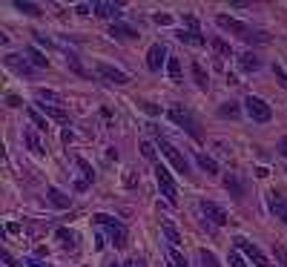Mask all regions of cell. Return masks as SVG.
Listing matches in <instances>:
<instances>
[{
    "mask_svg": "<svg viewBox=\"0 0 287 267\" xmlns=\"http://www.w3.org/2000/svg\"><path fill=\"white\" fill-rule=\"evenodd\" d=\"M167 118H170L175 127H181L187 135H193V138H201V129H198V121H195V115L190 112V109H184V106H172L170 112H167Z\"/></svg>",
    "mask_w": 287,
    "mask_h": 267,
    "instance_id": "6da1fadb",
    "label": "cell"
},
{
    "mask_svg": "<svg viewBox=\"0 0 287 267\" xmlns=\"http://www.w3.org/2000/svg\"><path fill=\"white\" fill-rule=\"evenodd\" d=\"M95 221L106 230V236H109V242H112L115 247H126V227L121 224V221H115L112 216H106V213H98Z\"/></svg>",
    "mask_w": 287,
    "mask_h": 267,
    "instance_id": "7a4b0ae2",
    "label": "cell"
},
{
    "mask_svg": "<svg viewBox=\"0 0 287 267\" xmlns=\"http://www.w3.org/2000/svg\"><path fill=\"white\" fill-rule=\"evenodd\" d=\"M244 109H247V115L253 118V124H267V121L273 118V109L267 106V101L256 98V95H247V98H244Z\"/></svg>",
    "mask_w": 287,
    "mask_h": 267,
    "instance_id": "3957f363",
    "label": "cell"
},
{
    "mask_svg": "<svg viewBox=\"0 0 287 267\" xmlns=\"http://www.w3.org/2000/svg\"><path fill=\"white\" fill-rule=\"evenodd\" d=\"M155 181H158L161 193H164V198L170 201V204H175L178 201V187H175V181H172L170 170L164 167V164H155Z\"/></svg>",
    "mask_w": 287,
    "mask_h": 267,
    "instance_id": "277c9868",
    "label": "cell"
},
{
    "mask_svg": "<svg viewBox=\"0 0 287 267\" xmlns=\"http://www.w3.org/2000/svg\"><path fill=\"white\" fill-rule=\"evenodd\" d=\"M158 147H161V152L170 158V164H172V167H175V170H178L181 175L190 173V161L184 158V152H178V150H175V147L170 144V141H164V138H158Z\"/></svg>",
    "mask_w": 287,
    "mask_h": 267,
    "instance_id": "5b68a950",
    "label": "cell"
},
{
    "mask_svg": "<svg viewBox=\"0 0 287 267\" xmlns=\"http://www.w3.org/2000/svg\"><path fill=\"white\" fill-rule=\"evenodd\" d=\"M236 247H239L241 253L247 256V259H250V262H253L256 267H267V265H270V259H267V256H264V253H262V250H259V247H256L253 242H247L244 236H239V239H236Z\"/></svg>",
    "mask_w": 287,
    "mask_h": 267,
    "instance_id": "8992f818",
    "label": "cell"
},
{
    "mask_svg": "<svg viewBox=\"0 0 287 267\" xmlns=\"http://www.w3.org/2000/svg\"><path fill=\"white\" fill-rule=\"evenodd\" d=\"M216 23L221 26V29H227V32H233V35H239V37H250V26L247 23H241V20H236V17H230V14H218L216 17Z\"/></svg>",
    "mask_w": 287,
    "mask_h": 267,
    "instance_id": "52a82bcc",
    "label": "cell"
},
{
    "mask_svg": "<svg viewBox=\"0 0 287 267\" xmlns=\"http://www.w3.org/2000/svg\"><path fill=\"white\" fill-rule=\"evenodd\" d=\"M198 207H201V213H204V216L213 221V224H227V213L218 207L216 201H207V198H201V201H198Z\"/></svg>",
    "mask_w": 287,
    "mask_h": 267,
    "instance_id": "ba28073f",
    "label": "cell"
},
{
    "mask_svg": "<svg viewBox=\"0 0 287 267\" xmlns=\"http://www.w3.org/2000/svg\"><path fill=\"white\" fill-rule=\"evenodd\" d=\"M3 63H6L9 69H14L17 75H26V78H32V75H34V69L29 66V58H26V55H23V58H20V55H6Z\"/></svg>",
    "mask_w": 287,
    "mask_h": 267,
    "instance_id": "9c48e42d",
    "label": "cell"
},
{
    "mask_svg": "<svg viewBox=\"0 0 287 267\" xmlns=\"http://www.w3.org/2000/svg\"><path fill=\"white\" fill-rule=\"evenodd\" d=\"M167 49L161 46V43H155V46H149V55H147V66L152 72H161V66H164V63H167Z\"/></svg>",
    "mask_w": 287,
    "mask_h": 267,
    "instance_id": "30bf717a",
    "label": "cell"
},
{
    "mask_svg": "<svg viewBox=\"0 0 287 267\" xmlns=\"http://www.w3.org/2000/svg\"><path fill=\"white\" fill-rule=\"evenodd\" d=\"M37 109H40L46 118L57 121V124H69V115L63 112V109H60V106H52V104H46V101H37Z\"/></svg>",
    "mask_w": 287,
    "mask_h": 267,
    "instance_id": "8fae6325",
    "label": "cell"
},
{
    "mask_svg": "<svg viewBox=\"0 0 287 267\" xmlns=\"http://www.w3.org/2000/svg\"><path fill=\"white\" fill-rule=\"evenodd\" d=\"M95 69H98V75H103L106 81H112V83H126V81H129V78H126V72L115 69V66H109V63H98Z\"/></svg>",
    "mask_w": 287,
    "mask_h": 267,
    "instance_id": "7c38bea8",
    "label": "cell"
},
{
    "mask_svg": "<svg viewBox=\"0 0 287 267\" xmlns=\"http://www.w3.org/2000/svg\"><path fill=\"white\" fill-rule=\"evenodd\" d=\"M109 35H112L115 40H132V37H138V32L129 23H112L109 26Z\"/></svg>",
    "mask_w": 287,
    "mask_h": 267,
    "instance_id": "4fadbf2b",
    "label": "cell"
},
{
    "mask_svg": "<svg viewBox=\"0 0 287 267\" xmlns=\"http://www.w3.org/2000/svg\"><path fill=\"white\" fill-rule=\"evenodd\" d=\"M92 9H95L98 17H118V14H121V3H106V0H101V3H95Z\"/></svg>",
    "mask_w": 287,
    "mask_h": 267,
    "instance_id": "5bb4252c",
    "label": "cell"
},
{
    "mask_svg": "<svg viewBox=\"0 0 287 267\" xmlns=\"http://www.w3.org/2000/svg\"><path fill=\"white\" fill-rule=\"evenodd\" d=\"M46 198H49V201H52L55 207H60V210H66L69 204H72V198H69L66 193H60L57 187H49V190H46Z\"/></svg>",
    "mask_w": 287,
    "mask_h": 267,
    "instance_id": "9a60e30c",
    "label": "cell"
},
{
    "mask_svg": "<svg viewBox=\"0 0 287 267\" xmlns=\"http://www.w3.org/2000/svg\"><path fill=\"white\" fill-rule=\"evenodd\" d=\"M239 66H241V72H256V69H262V60L253 52H244V55H239Z\"/></svg>",
    "mask_w": 287,
    "mask_h": 267,
    "instance_id": "2e32d148",
    "label": "cell"
},
{
    "mask_svg": "<svg viewBox=\"0 0 287 267\" xmlns=\"http://www.w3.org/2000/svg\"><path fill=\"white\" fill-rule=\"evenodd\" d=\"M161 230H164V236H167V242H170V247H178L181 244V236H178V230H175V224L172 221H161Z\"/></svg>",
    "mask_w": 287,
    "mask_h": 267,
    "instance_id": "e0dca14e",
    "label": "cell"
},
{
    "mask_svg": "<svg viewBox=\"0 0 287 267\" xmlns=\"http://www.w3.org/2000/svg\"><path fill=\"white\" fill-rule=\"evenodd\" d=\"M175 37L187 46H204V35H198V32H175Z\"/></svg>",
    "mask_w": 287,
    "mask_h": 267,
    "instance_id": "ac0fdd59",
    "label": "cell"
},
{
    "mask_svg": "<svg viewBox=\"0 0 287 267\" xmlns=\"http://www.w3.org/2000/svg\"><path fill=\"white\" fill-rule=\"evenodd\" d=\"M195 161H198V167L204 170V173H210V175H218V164L210 158V155H204V152H198L195 155Z\"/></svg>",
    "mask_w": 287,
    "mask_h": 267,
    "instance_id": "d6986e66",
    "label": "cell"
},
{
    "mask_svg": "<svg viewBox=\"0 0 287 267\" xmlns=\"http://www.w3.org/2000/svg\"><path fill=\"white\" fill-rule=\"evenodd\" d=\"M26 58H29V63L40 66V69H46V66H49V58H46V55H40V52H37L34 46H29V49H26Z\"/></svg>",
    "mask_w": 287,
    "mask_h": 267,
    "instance_id": "ffe728a7",
    "label": "cell"
},
{
    "mask_svg": "<svg viewBox=\"0 0 287 267\" xmlns=\"http://www.w3.org/2000/svg\"><path fill=\"white\" fill-rule=\"evenodd\" d=\"M23 138H26V144H29V150L34 155H43V147H40V141H37V135H34L32 129H23Z\"/></svg>",
    "mask_w": 287,
    "mask_h": 267,
    "instance_id": "44dd1931",
    "label": "cell"
},
{
    "mask_svg": "<svg viewBox=\"0 0 287 267\" xmlns=\"http://www.w3.org/2000/svg\"><path fill=\"white\" fill-rule=\"evenodd\" d=\"M224 187L233 193V198H241V196H244V187L239 184V178H236V175H227V178H224Z\"/></svg>",
    "mask_w": 287,
    "mask_h": 267,
    "instance_id": "7402d4cb",
    "label": "cell"
},
{
    "mask_svg": "<svg viewBox=\"0 0 287 267\" xmlns=\"http://www.w3.org/2000/svg\"><path fill=\"white\" fill-rule=\"evenodd\" d=\"M14 9H17V12H23V14H32V17H37V14H40V6H37V3H23V0H14Z\"/></svg>",
    "mask_w": 287,
    "mask_h": 267,
    "instance_id": "603a6c76",
    "label": "cell"
},
{
    "mask_svg": "<svg viewBox=\"0 0 287 267\" xmlns=\"http://www.w3.org/2000/svg\"><path fill=\"white\" fill-rule=\"evenodd\" d=\"M198 262H201L198 267H221L218 265V259L210 253V250H198Z\"/></svg>",
    "mask_w": 287,
    "mask_h": 267,
    "instance_id": "cb8c5ba5",
    "label": "cell"
},
{
    "mask_svg": "<svg viewBox=\"0 0 287 267\" xmlns=\"http://www.w3.org/2000/svg\"><path fill=\"white\" fill-rule=\"evenodd\" d=\"M210 46L216 49L221 58H230V55H233V52H230V43H227V40H221V37H213V40H210Z\"/></svg>",
    "mask_w": 287,
    "mask_h": 267,
    "instance_id": "d4e9b609",
    "label": "cell"
},
{
    "mask_svg": "<svg viewBox=\"0 0 287 267\" xmlns=\"http://www.w3.org/2000/svg\"><path fill=\"white\" fill-rule=\"evenodd\" d=\"M55 236L60 239V244H63V247H69V250H72V247L78 244V242H75V233H72V230H63V227H60V230H57Z\"/></svg>",
    "mask_w": 287,
    "mask_h": 267,
    "instance_id": "484cf974",
    "label": "cell"
},
{
    "mask_svg": "<svg viewBox=\"0 0 287 267\" xmlns=\"http://www.w3.org/2000/svg\"><path fill=\"white\" fill-rule=\"evenodd\" d=\"M167 72H170L172 81H181V63H178V58H170V60H167Z\"/></svg>",
    "mask_w": 287,
    "mask_h": 267,
    "instance_id": "4316f807",
    "label": "cell"
},
{
    "mask_svg": "<svg viewBox=\"0 0 287 267\" xmlns=\"http://www.w3.org/2000/svg\"><path fill=\"white\" fill-rule=\"evenodd\" d=\"M218 115L221 118H239V106L233 104V101H230V104H221L218 106Z\"/></svg>",
    "mask_w": 287,
    "mask_h": 267,
    "instance_id": "83f0119b",
    "label": "cell"
},
{
    "mask_svg": "<svg viewBox=\"0 0 287 267\" xmlns=\"http://www.w3.org/2000/svg\"><path fill=\"white\" fill-rule=\"evenodd\" d=\"M170 262H172V267H190V262L178 253V247H170Z\"/></svg>",
    "mask_w": 287,
    "mask_h": 267,
    "instance_id": "f1b7e54d",
    "label": "cell"
},
{
    "mask_svg": "<svg viewBox=\"0 0 287 267\" xmlns=\"http://www.w3.org/2000/svg\"><path fill=\"white\" fill-rule=\"evenodd\" d=\"M37 98H40V101H49L52 106H55V104H60V95H57V92H52V89H37Z\"/></svg>",
    "mask_w": 287,
    "mask_h": 267,
    "instance_id": "f546056e",
    "label": "cell"
},
{
    "mask_svg": "<svg viewBox=\"0 0 287 267\" xmlns=\"http://www.w3.org/2000/svg\"><path fill=\"white\" fill-rule=\"evenodd\" d=\"M141 155H144L147 161H155V144H152V141H141Z\"/></svg>",
    "mask_w": 287,
    "mask_h": 267,
    "instance_id": "4dcf8cb0",
    "label": "cell"
},
{
    "mask_svg": "<svg viewBox=\"0 0 287 267\" xmlns=\"http://www.w3.org/2000/svg\"><path fill=\"white\" fill-rule=\"evenodd\" d=\"M273 253H276V262H279V267H287V247H285V244H276Z\"/></svg>",
    "mask_w": 287,
    "mask_h": 267,
    "instance_id": "1f68e13d",
    "label": "cell"
},
{
    "mask_svg": "<svg viewBox=\"0 0 287 267\" xmlns=\"http://www.w3.org/2000/svg\"><path fill=\"white\" fill-rule=\"evenodd\" d=\"M66 63L72 66V72H78V75H83V66H80V60L75 52H66Z\"/></svg>",
    "mask_w": 287,
    "mask_h": 267,
    "instance_id": "d6a6232c",
    "label": "cell"
},
{
    "mask_svg": "<svg viewBox=\"0 0 287 267\" xmlns=\"http://www.w3.org/2000/svg\"><path fill=\"white\" fill-rule=\"evenodd\" d=\"M193 75H195V83H198L201 89H207V75H204V69H201L198 63H193Z\"/></svg>",
    "mask_w": 287,
    "mask_h": 267,
    "instance_id": "836d02e7",
    "label": "cell"
},
{
    "mask_svg": "<svg viewBox=\"0 0 287 267\" xmlns=\"http://www.w3.org/2000/svg\"><path fill=\"white\" fill-rule=\"evenodd\" d=\"M29 118H32V124H34L37 129H46V127H49V124H46V118L40 115L37 109H29Z\"/></svg>",
    "mask_w": 287,
    "mask_h": 267,
    "instance_id": "e575fe53",
    "label": "cell"
},
{
    "mask_svg": "<svg viewBox=\"0 0 287 267\" xmlns=\"http://www.w3.org/2000/svg\"><path fill=\"white\" fill-rule=\"evenodd\" d=\"M78 167L83 170V178H86V181H95V173H92V167L83 161V158H78Z\"/></svg>",
    "mask_w": 287,
    "mask_h": 267,
    "instance_id": "d590c367",
    "label": "cell"
},
{
    "mask_svg": "<svg viewBox=\"0 0 287 267\" xmlns=\"http://www.w3.org/2000/svg\"><path fill=\"white\" fill-rule=\"evenodd\" d=\"M273 72H276V78H279V83H282V86L287 89V72H285V66H279V63H276Z\"/></svg>",
    "mask_w": 287,
    "mask_h": 267,
    "instance_id": "8d00e7d4",
    "label": "cell"
},
{
    "mask_svg": "<svg viewBox=\"0 0 287 267\" xmlns=\"http://www.w3.org/2000/svg\"><path fill=\"white\" fill-rule=\"evenodd\" d=\"M138 106H141L144 112H149V115H158V106H155V104H149V101H138Z\"/></svg>",
    "mask_w": 287,
    "mask_h": 267,
    "instance_id": "74e56055",
    "label": "cell"
},
{
    "mask_svg": "<svg viewBox=\"0 0 287 267\" xmlns=\"http://www.w3.org/2000/svg\"><path fill=\"white\" fill-rule=\"evenodd\" d=\"M230 267H244V259L239 253H230Z\"/></svg>",
    "mask_w": 287,
    "mask_h": 267,
    "instance_id": "f35d334b",
    "label": "cell"
},
{
    "mask_svg": "<svg viewBox=\"0 0 287 267\" xmlns=\"http://www.w3.org/2000/svg\"><path fill=\"white\" fill-rule=\"evenodd\" d=\"M6 104H9V106H20V98H17V95H6Z\"/></svg>",
    "mask_w": 287,
    "mask_h": 267,
    "instance_id": "ab89813d",
    "label": "cell"
},
{
    "mask_svg": "<svg viewBox=\"0 0 287 267\" xmlns=\"http://www.w3.org/2000/svg\"><path fill=\"white\" fill-rule=\"evenodd\" d=\"M184 23L190 26V29H193V32H198V20H195V17H184Z\"/></svg>",
    "mask_w": 287,
    "mask_h": 267,
    "instance_id": "60d3db41",
    "label": "cell"
},
{
    "mask_svg": "<svg viewBox=\"0 0 287 267\" xmlns=\"http://www.w3.org/2000/svg\"><path fill=\"white\" fill-rule=\"evenodd\" d=\"M170 20H172L170 14H155V23H164V26H167Z\"/></svg>",
    "mask_w": 287,
    "mask_h": 267,
    "instance_id": "b9f144b4",
    "label": "cell"
},
{
    "mask_svg": "<svg viewBox=\"0 0 287 267\" xmlns=\"http://www.w3.org/2000/svg\"><path fill=\"white\" fill-rule=\"evenodd\" d=\"M89 9H92L89 3H80V6L75 9V12H78V14H89Z\"/></svg>",
    "mask_w": 287,
    "mask_h": 267,
    "instance_id": "7bdbcfd3",
    "label": "cell"
},
{
    "mask_svg": "<svg viewBox=\"0 0 287 267\" xmlns=\"http://www.w3.org/2000/svg\"><path fill=\"white\" fill-rule=\"evenodd\" d=\"M279 152H282V155L287 158V138H282V141H279Z\"/></svg>",
    "mask_w": 287,
    "mask_h": 267,
    "instance_id": "ee69618b",
    "label": "cell"
},
{
    "mask_svg": "<svg viewBox=\"0 0 287 267\" xmlns=\"http://www.w3.org/2000/svg\"><path fill=\"white\" fill-rule=\"evenodd\" d=\"M135 267H147V262H144V259H135Z\"/></svg>",
    "mask_w": 287,
    "mask_h": 267,
    "instance_id": "f6af8a7d",
    "label": "cell"
},
{
    "mask_svg": "<svg viewBox=\"0 0 287 267\" xmlns=\"http://www.w3.org/2000/svg\"><path fill=\"white\" fill-rule=\"evenodd\" d=\"M282 219H285V221H287V210H285V213H282Z\"/></svg>",
    "mask_w": 287,
    "mask_h": 267,
    "instance_id": "bcb514c9",
    "label": "cell"
},
{
    "mask_svg": "<svg viewBox=\"0 0 287 267\" xmlns=\"http://www.w3.org/2000/svg\"><path fill=\"white\" fill-rule=\"evenodd\" d=\"M109 267H121V265H109Z\"/></svg>",
    "mask_w": 287,
    "mask_h": 267,
    "instance_id": "7dc6e473",
    "label": "cell"
},
{
    "mask_svg": "<svg viewBox=\"0 0 287 267\" xmlns=\"http://www.w3.org/2000/svg\"><path fill=\"white\" fill-rule=\"evenodd\" d=\"M170 267H172V265H170Z\"/></svg>",
    "mask_w": 287,
    "mask_h": 267,
    "instance_id": "c3c4849f",
    "label": "cell"
}]
</instances>
